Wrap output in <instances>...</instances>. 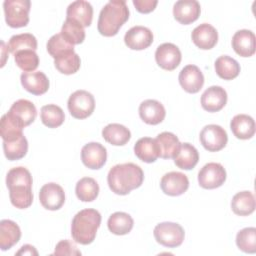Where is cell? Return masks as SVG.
<instances>
[{
    "label": "cell",
    "mask_w": 256,
    "mask_h": 256,
    "mask_svg": "<svg viewBox=\"0 0 256 256\" xmlns=\"http://www.w3.org/2000/svg\"><path fill=\"white\" fill-rule=\"evenodd\" d=\"M144 180L142 169L131 162L113 166L107 176L109 188L117 195H127L140 187Z\"/></svg>",
    "instance_id": "cell-1"
},
{
    "label": "cell",
    "mask_w": 256,
    "mask_h": 256,
    "mask_svg": "<svg viewBox=\"0 0 256 256\" xmlns=\"http://www.w3.org/2000/svg\"><path fill=\"white\" fill-rule=\"evenodd\" d=\"M129 18V9L124 0H111L101 9L97 28L101 35L114 36Z\"/></svg>",
    "instance_id": "cell-2"
},
{
    "label": "cell",
    "mask_w": 256,
    "mask_h": 256,
    "mask_svg": "<svg viewBox=\"0 0 256 256\" xmlns=\"http://www.w3.org/2000/svg\"><path fill=\"white\" fill-rule=\"evenodd\" d=\"M101 224V215L95 209H83L73 218L71 224V235L75 242L88 245L96 237Z\"/></svg>",
    "instance_id": "cell-3"
},
{
    "label": "cell",
    "mask_w": 256,
    "mask_h": 256,
    "mask_svg": "<svg viewBox=\"0 0 256 256\" xmlns=\"http://www.w3.org/2000/svg\"><path fill=\"white\" fill-rule=\"evenodd\" d=\"M29 0H6L3 3L5 21L12 28L25 27L29 22Z\"/></svg>",
    "instance_id": "cell-4"
},
{
    "label": "cell",
    "mask_w": 256,
    "mask_h": 256,
    "mask_svg": "<svg viewBox=\"0 0 256 256\" xmlns=\"http://www.w3.org/2000/svg\"><path fill=\"white\" fill-rule=\"evenodd\" d=\"M153 234L159 244L169 248L180 246L185 237L182 226L174 222H162L157 224Z\"/></svg>",
    "instance_id": "cell-5"
},
{
    "label": "cell",
    "mask_w": 256,
    "mask_h": 256,
    "mask_svg": "<svg viewBox=\"0 0 256 256\" xmlns=\"http://www.w3.org/2000/svg\"><path fill=\"white\" fill-rule=\"evenodd\" d=\"M68 110L76 119L89 117L95 109L94 96L86 90H77L68 99Z\"/></svg>",
    "instance_id": "cell-6"
},
{
    "label": "cell",
    "mask_w": 256,
    "mask_h": 256,
    "mask_svg": "<svg viewBox=\"0 0 256 256\" xmlns=\"http://www.w3.org/2000/svg\"><path fill=\"white\" fill-rule=\"evenodd\" d=\"M228 141L226 131L219 125H206L200 132V142L210 152H217L223 149Z\"/></svg>",
    "instance_id": "cell-7"
},
{
    "label": "cell",
    "mask_w": 256,
    "mask_h": 256,
    "mask_svg": "<svg viewBox=\"0 0 256 256\" xmlns=\"http://www.w3.org/2000/svg\"><path fill=\"white\" fill-rule=\"evenodd\" d=\"M225 180L226 171L220 163H207L198 173L199 185L204 189L218 188L225 182Z\"/></svg>",
    "instance_id": "cell-8"
},
{
    "label": "cell",
    "mask_w": 256,
    "mask_h": 256,
    "mask_svg": "<svg viewBox=\"0 0 256 256\" xmlns=\"http://www.w3.org/2000/svg\"><path fill=\"white\" fill-rule=\"evenodd\" d=\"M7 115L20 127L24 128L34 122L37 116L35 105L27 99H19L10 107Z\"/></svg>",
    "instance_id": "cell-9"
},
{
    "label": "cell",
    "mask_w": 256,
    "mask_h": 256,
    "mask_svg": "<svg viewBox=\"0 0 256 256\" xmlns=\"http://www.w3.org/2000/svg\"><path fill=\"white\" fill-rule=\"evenodd\" d=\"M39 200L41 205L47 210H58L65 202V192L63 188L54 182L47 183L40 189Z\"/></svg>",
    "instance_id": "cell-10"
},
{
    "label": "cell",
    "mask_w": 256,
    "mask_h": 256,
    "mask_svg": "<svg viewBox=\"0 0 256 256\" xmlns=\"http://www.w3.org/2000/svg\"><path fill=\"white\" fill-rule=\"evenodd\" d=\"M181 51L173 43H163L159 45L155 52V60L162 69L172 71L181 62Z\"/></svg>",
    "instance_id": "cell-11"
},
{
    "label": "cell",
    "mask_w": 256,
    "mask_h": 256,
    "mask_svg": "<svg viewBox=\"0 0 256 256\" xmlns=\"http://www.w3.org/2000/svg\"><path fill=\"white\" fill-rule=\"evenodd\" d=\"M81 159L83 164L90 169H100L107 159L106 148L98 142H90L82 147Z\"/></svg>",
    "instance_id": "cell-12"
},
{
    "label": "cell",
    "mask_w": 256,
    "mask_h": 256,
    "mask_svg": "<svg viewBox=\"0 0 256 256\" xmlns=\"http://www.w3.org/2000/svg\"><path fill=\"white\" fill-rule=\"evenodd\" d=\"M160 187L169 196H179L187 191L189 180L184 173L172 171L163 175L160 181Z\"/></svg>",
    "instance_id": "cell-13"
},
{
    "label": "cell",
    "mask_w": 256,
    "mask_h": 256,
    "mask_svg": "<svg viewBox=\"0 0 256 256\" xmlns=\"http://www.w3.org/2000/svg\"><path fill=\"white\" fill-rule=\"evenodd\" d=\"M124 42L132 50H143L152 44L153 33L147 27L134 26L126 32Z\"/></svg>",
    "instance_id": "cell-14"
},
{
    "label": "cell",
    "mask_w": 256,
    "mask_h": 256,
    "mask_svg": "<svg viewBox=\"0 0 256 256\" xmlns=\"http://www.w3.org/2000/svg\"><path fill=\"white\" fill-rule=\"evenodd\" d=\"M201 7L196 0H179L173 6L174 18L181 24L188 25L198 19Z\"/></svg>",
    "instance_id": "cell-15"
},
{
    "label": "cell",
    "mask_w": 256,
    "mask_h": 256,
    "mask_svg": "<svg viewBox=\"0 0 256 256\" xmlns=\"http://www.w3.org/2000/svg\"><path fill=\"white\" fill-rule=\"evenodd\" d=\"M179 83L188 93H197L204 84V76L196 65H187L179 73Z\"/></svg>",
    "instance_id": "cell-16"
},
{
    "label": "cell",
    "mask_w": 256,
    "mask_h": 256,
    "mask_svg": "<svg viewBox=\"0 0 256 256\" xmlns=\"http://www.w3.org/2000/svg\"><path fill=\"white\" fill-rule=\"evenodd\" d=\"M227 103V93L220 86L207 88L201 96V106L208 112H218Z\"/></svg>",
    "instance_id": "cell-17"
},
{
    "label": "cell",
    "mask_w": 256,
    "mask_h": 256,
    "mask_svg": "<svg viewBox=\"0 0 256 256\" xmlns=\"http://www.w3.org/2000/svg\"><path fill=\"white\" fill-rule=\"evenodd\" d=\"M191 38L198 48L209 50L216 45L218 41V32L211 24L202 23L194 28Z\"/></svg>",
    "instance_id": "cell-18"
},
{
    "label": "cell",
    "mask_w": 256,
    "mask_h": 256,
    "mask_svg": "<svg viewBox=\"0 0 256 256\" xmlns=\"http://www.w3.org/2000/svg\"><path fill=\"white\" fill-rule=\"evenodd\" d=\"M139 115L145 123L149 125H157L164 120L166 111L159 101L147 99L140 104Z\"/></svg>",
    "instance_id": "cell-19"
},
{
    "label": "cell",
    "mask_w": 256,
    "mask_h": 256,
    "mask_svg": "<svg viewBox=\"0 0 256 256\" xmlns=\"http://www.w3.org/2000/svg\"><path fill=\"white\" fill-rule=\"evenodd\" d=\"M66 18L78 22L83 27H88L92 23L93 8L88 1H74L67 7Z\"/></svg>",
    "instance_id": "cell-20"
},
{
    "label": "cell",
    "mask_w": 256,
    "mask_h": 256,
    "mask_svg": "<svg viewBox=\"0 0 256 256\" xmlns=\"http://www.w3.org/2000/svg\"><path fill=\"white\" fill-rule=\"evenodd\" d=\"M20 80L23 88L34 95H42L49 89V80L41 71L24 72L21 74Z\"/></svg>",
    "instance_id": "cell-21"
},
{
    "label": "cell",
    "mask_w": 256,
    "mask_h": 256,
    "mask_svg": "<svg viewBox=\"0 0 256 256\" xmlns=\"http://www.w3.org/2000/svg\"><path fill=\"white\" fill-rule=\"evenodd\" d=\"M232 47L241 57H250L255 53V35L247 29L238 30L232 37Z\"/></svg>",
    "instance_id": "cell-22"
},
{
    "label": "cell",
    "mask_w": 256,
    "mask_h": 256,
    "mask_svg": "<svg viewBox=\"0 0 256 256\" xmlns=\"http://www.w3.org/2000/svg\"><path fill=\"white\" fill-rule=\"evenodd\" d=\"M174 158L175 165L183 170L193 169L199 160L197 149L190 143H180L179 149Z\"/></svg>",
    "instance_id": "cell-23"
},
{
    "label": "cell",
    "mask_w": 256,
    "mask_h": 256,
    "mask_svg": "<svg viewBox=\"0 0 256 256\" xmlns=\"http://www.w3.org/2000/svg\"><path fill=\"white\" fill-rule=\"evenodd\" d=\"M21 237L19 226L12 220L4 219L0 222V248L3 251L12 248Z\"/></svg>",
    "instance_id": "cell-24"
},
{
    "label": "cell",
    "mask_w": 256,
    "mask_h": 256,
    "mask_svg": "<svg viewBox=\"0 0 256 256\" xmlns=\"http://www.w3.org/2000/svg\"><path fill=\"white\" fill-rule=\"evenodd\" d=\"M230 128L234 136L238 139H250L255 134V122L253 118L246 114L234 116L230 122Z\"/></svg>",
    "instance_id": "cell-25"
},
{
    "label": "cell",
    "mask_w": 256,
    "mask_h": 256,
    "mask_svg": "<svg viewBox=\"0 0 256 256\" xmlns=\"http://www.w3.org/2000/svg\"><path fill=\"white\" fill-rule=\"evenodd\" d=\"M134 153L143 162H155L159 157L156 140L150 137L140 138L134 145Z\"/></svg>",
    "instance_id": "cell-26"
},
{
    "label": "cell",
    "mask_w": 256,
    "mask_h": 256,
    "mask_svg": "<svg viewBox=\"0 0 256 256\" xmlns=\"http://www.w3.org/2000/svg\"><path fill=\"white\" fill-rule=\"evenodd\" d=\"M102 136L108 143L115 146L125 145L131 138L130 130L118 123L108 124L102 130Z\"/></svg>",
    "instance_id": "cell-27"
},
{
    "label": "cell",
    "mask_w": 256,
    "mask_h": 256,
    "mask_svg": "<svg viewBox=\"0 0 256 256\" xmlns=\"http://www.w3.org/2000/svg\"><path fill=\"white\" fill-rule=\"evenodd\" d=\"M9 197L13 206L18 209L28 208L33 202L32 186L25 184H18L8 188Z\"/></svg>",
    "instance_id": "cell-28"
},
{
    "label": "cell",
    "mask_w": 256,
    "mask_h": 256,
    "mask_svg": "<svg viewBox=\"0 0 256 256\" xmlns=\"http://www.w3.org/2000/svg\"><path fill=\"white\" fill-rule=\"evenodd\" d=\"M155 140L158 146L159 157L163 159L173 158L180 146L179 139L171 132H162Z\"/></svg>",
    "instance_id": "cell-29"
},
{
    "label": "cell",
    "mask_w": 256,
    "mask_h": 256,
    "mask_svg": "<svg viewBox=\"0 0 256 256\" xmlns=\"http://www.w3.org/2000/svg\"><path fill=\"white\" fill-rule=\"evenodd\" d=\"M255 197L250 191H241L231 201L232 211L239 216H248L255 210Z\"/></svg>",
    "instance_id": "cell-30"
},
{
    "label": "cell",
    "mask_w": 256,
    "mask_h": 256,
    "mask_svg": "<svg viewBox=\"0 0 256 256\" xmlns=\"http://www.w3.org/2000/svg\"><path fill=\"white\" fill-rule=\"evenodd\" d=\"M214 65L217 75L224 80H232L236 78L240 73L239 63L227 55H223L217 58Z\"/></svg>",
    "instance_id": "cell-31"
},
{
    "label": "cell",
    "mask_w": 256,
    "mask_h": 256,
    "mask_svg": "<svg viewBox=\"0 0 256 256\" xmlns=\"http://www.w3.org/2000/svg\"><path fill=\"white\" fill-rule=\"evenodd\" d=\"M134 221L132 217L125 212H115L113 213L107 222L108 229L115 235H125L128 234L133 228Z\"/></svg>",
    "instance_id": "cell-32"
},
{
    "label": "cell",
    "mask_w": 256,
    "mask_h": 256,
    "mask_svg": "<svg viewBox=\"0 0 256 256\" xmlns=\"http://www.w3.org/2000/svg\"><path fill=\"white\" fill-rule=\"evenodd\" d=\"M54 65L60 73L70 75L76 73L80 69L81 60L75 51H70L55 58Z\"/></svg>",
    "instance_id": "cell-33"
},
{
    "label": "cell",
    "mask_w": 256,
    "mask_h": 256,
    "mask_svg": "<svg viewBox=\"0 0 256 256\" xmlns=\"http://www.w3.org/2000/svg\"><path fill=\"white\" fill-rule=\"evenodd\" d=\"M75 192L79 200L83 202H91L95 200L99 194V185L95 179L84 177L77 182Z\"/></svg>",
    "instance_id": "cell-34"
},
{
    "label": "cell",
    "mask_w": 256,
    "mask_h": 256,
    "mask_svg": "<svg viewBox=\"0 0 256 256\" xmlns=\"http://www.w3.org/2000/svg\"><path fill=\"white\" fill-rule=\"evenodd\" d=\"M42 123L48 128H57L61 126L65 119L64 111L55 104H48L41 108Z\"/></svg>",
    "instance_id": "cell-35"
},
{
    "label": "cell",
    "mask_w": 256,
    "mask_h": 256,
    "mask_svg": "<svg viewBox=\"0 0 256 256\" xmlns=\"http://www.w3.org/2000/svg\"><path fill=\"white\" fill-rule=\"evenodd\" d=\"M36 50L37 49V39L34 35L30 33H21L13 35L8 44L7 50L13 55L20 50Z\"/></svg>",
    "instance_id": "cell-36"
},
{
    "label": "cell",
    "mask_w": 256,
    "mask_h": 256,
    "mask_svg": "<svg viewBox=\"0 0 256 256\" xmlns=\"http://www.w3.org/2000/svg\"><path fill=\"white\" fill-rule=\"evenodd\" d=\"M61 35L72 45L81 44L85 39L84 27L78 22L66 18L61 28Z\"/></svg>",
    "instance_id": "cell-37"
},
{
    "label": "cell",
    "mask_w": 256,
    "mask_h": 256,
    "mask_svg": "<svg viewBox=\"0 0 256 256\" xmlns=\"http://www.w3.org/2000/svg\"><path fill=\"white\" fill-rule=\"evenodd\" d=\"M3 150L5 157L10 160H19L23 158L28 151V142L24 135L13 141H3Z\"/></svg>",
    "instance_id": "cell-38"
},
{
    "label": "cell",
    "mask_w": 256,
    "mask_h": 256,
    "mask_svg": "<svg viewBox=\"0 0 256 256\" xmlns=\"http://www.w3.org/2000/svg\"><path fill=\"white\" fill-rule=\"evenodd\" d=\"M16 65L24 72L34 71L39 65V57L34 50H20L14 54Z\"/></svg>",
    "instance_id": "cell-39"
},
{
    "label": "cell",
    "mask_w": 256,
    "mask_h": 256,
    "mask_svg": "<svg viewBox=\"0 0 256 256\" xmlns=\"http://www.w3.org/2000/svg\"><path fill=\"white\" fill-rule=\"evenodd\" d=\"M236 244L245 253L256 252V228L247 227L240 230L236 236Z\"/></svg>",
    "instance_id": "cell-40"
},
{
    "label": "cell",
    "mask_w": 256,
    "mask_h": 256,
    "mask_svg": "<svg viewBox=\"0 0 256 256\" xmlns=\"http://www.w3.org/2000/svg\"><path fill=\"white\" fill-rule=\"evenodd\" d=\"M0 133L3 141H13L23 135V128L16 124L6 113L0 121Z\"/></svg>",
    "instance_id": "cell-41"
},
{
    "label": "cell",
    "mask_w": 256,
    "mask_h": 256,
    "mask_svg": "<svg viewBox=\"0 0 256 256\" xmlns=\"http://www.w3.org/2000/svg\"><path fill=\"white\" fill-rule=\"evenodd\" d=\"M47 51L55 59L58 56L74 51V45L65 40L61 33L53 35L47 42Z\"/></svg>",
    "instance_id": "cell-42"
},
{
    "label": "cell",
    "mask_w": 256,
    "mask_h": 256,
    "mask_svg": "<svg viewBox=\"0 0 256 256\" xmlns=\"http://www.w3.org/2000/svg\"><path fill=\"white\" fill-rule=\"evenodd\" d=\"M53 255H81V252L71 241L61 240L57 243Z\"/></svg>",
    "instance_id": "cell-43"
},
{
    "label": "cell",
    "mask_w": 256,
    "mask_h": 256,
    "mask_svg": "<svg viewBox=\"0 0 256 256\" xmlns=\"http://www.w3.org/2000/svg\"><path fill=\"white\" fill-rule=\"evenodd\" d=\"M156 0H133V5L140 13H150L157 6Z\"/></svg>",
    "instance_id": "cell-44"
},
{
    "label": "cell",
    "mask_w": 256,
    "mask_h": 256,
    "mask_svg": "<svg viewBox=\"0 0 256 256\" xmlns=\"http://www.w3.org/2000/svg\"><path fill=\"white\" fill-rule=\"evenodd\" d=\"M16 255H38V252L34 246L26 244L23 245L18 252H16Z\"/></svg>",
    "instance_id": "cell-45"
}]
</instances>
